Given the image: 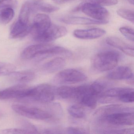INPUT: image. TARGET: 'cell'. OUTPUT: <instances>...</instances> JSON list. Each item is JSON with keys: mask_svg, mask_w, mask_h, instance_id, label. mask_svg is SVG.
Returning <instances> with one entry per match:
<instances>
[{"mask_svg": "<svg viewBox=\"0 0 134 134\" xmlns=\"http://www.w3.org/2000/svg\"><path fill=\"white\" fill-rule=\"evenodd\" d=\"M103 91L102 86L95 81L91 85L75 87L73 98L76 99L81 105L94 109L96 107L98 98Z\"/></svg>", "mask_w": 134, "mask_h": 134, "instance_id": "cell-1", "label": "cell"}, {"mask_svg": "<svg viewBox=\"0 0 134 134\" xmlns=\"http://www.w3.org/2000/svg\"><path fill=\"white\" fill-rule=\"evenodd\" d=\"M120 59L119 54L114 51H105L96 54L92 59V66L97 72H104L116 67Z\"/></svg>", "mask_w": 134, "mask_h": 134, "instance_id": "cell-2", "label": "cell"}, {"mask_svg": "<svg viewBox=\"0 0 134 134\" xmlns=\"http://www.w3.org/2000/svg\"><path fill=\"white\" fill-rule=\"evenodd\" d=\"M86 1L78 5L73 11L81 10L84 14L93 19L108 22L107 19L109 18V13L106 9L103 7L91 3L88 1Z\"/></svg>", "mask_w": 134, "mask_h": 134, "instance_id": "cell-3", "label": "cell"}, {"mask_svg": "<svg viewBox=\"0 0 134 134\" xmlns=\"http://www.w3.org/2000/svg\"><path fill=\"white\" fill-rule=\"evenodd\" d=\"M55 93V89L51 85L42 84L31 87L26 99H29L42 103H50L54 99Z\"/></svg>", "mask_w": 134, "mask_h": 134, "instance_id": "cell-4", "label": "cell"}, {"mask_svg": "<svg viewBox=\"0 0 134 134\" xmlns=\"http://www.w3.org/2000/svg\"><path fill=\"white\" fill-rule=\"evenodd\" d=\"M12 108L18 114L33 120H44L53 117V115L50 113L36 107L14 104L12 106Z\"/></svg>", "mask_w": 134, "mask_h": 134, "instance_id": "cell-5", "label": "cell"}, {"mask_svg": "<svg viewBox=\"0 0 134 134\" xmlns=\"http://www.w3.org/2000/svg\"><path fill=\"white\" fill-rule=\"evenodd\" d=\"M87 79V76L82 72L75 69H68L57 74L53 81L57 84H68L83 82Z\"/></svg>", "mask_w": 134, "mask_h": 134, "instance_id": "cell-6", "label": "cell"}, {"mask_svg": "<svg viewBox=\"0 0 134 134\" xmlns=\"http://www.w3.org/2000/svg\"><path fill=\"white\" fill-rule=\"evenodd\" d=\"M99 120L113 125H133L134 112H117L105 115Z\"/></svg>", "mask_w": 134, "mask_h": 134, "instance_id": "cell-7", "label": "cell"}, {"mask_svg": "<svg viewBox=\"0 0 134 134\" xmlns=\"http://www.w3.org/2000/svg\"><path fill=\"white\" fill-rule=\"evenodd\" d=\"M67 33V30L65 27L51 24L44 32L34 40L41 43H48L64 36Z\"/></svg>", "mask_w": 134, "mask_h": 134, "instance_id": "cell-8", "label": "cell"}, {"mask_svg": "<svg viewBox=\"0 0 134 134\" xmlns=\"http://www.w3.org/2000/svg\"><path fill=\"white\" fill-rule=\"evenodd\" d=\"M31 88L22 84L10 87L0 91V99H25L29 95Z\"/></svg>", "mask_w": 134, "mask_h": 134, "instance_id": "cell-9", "label": "cell"}, {"mask_svg": "<svg viewBox=\"0 0 134 134\" xmlns=\"http://www.w3.org/2000/svg\"><path fill=\"white\" fill-rule=\"evenodd\" d=\"M50 17L44 14H37L34 17L30 33L34 39L44 32L51 25Z\"/></svg>", "mask_w": 134, "mask_h": 134, "instance_id": "cell-10", "label": "cell"}, {"mask_svg": "<svg viewBox=\"0 0 134 134\" xmlns=\"http://www.w3.org/2000/svg\"><path fill=\"white\" fill-rule=\"evenodd\" d=\"M106 31L99 28H92L88 29L76 30L74 32V36L82 40H93L104 36Z\"/></svg>", "mask_w": 134, "mask_h": 134, "instance_id": "cell-11", "label": "cell"}, {"mask_svg": "<svg viewBox=\"0 0 134 134\" xmlns=\"http://www.w3.org/2000/svg\"><path fill=\"white\" fill-rule=\"evenodd\" d=\"M109 79L112 80H128L133 78V73L129 67L120 66L114 68L107 76Z\"/></svg>", "mask_w": 134, "mask_h": 134, "instance_id": "cell-12", "label": "cell"}, {"mask_svg": "<svg viewBox=\"0 0 134 134\" xmlns=\"http://www.w3.org/2000/svg\"><path fill=\"white\" fill-rule=\"evenodd\" d=\"M120 112H134V109L132 107L118 104L110 105L99 109L95 113L94 116L99 119L105 115Z\"/></svg>", "mask_w": 134, "mask_h": 134, "instance_id": "cell-13", "label": "cell"}, {"mask_svg": "<svg viewBox=\"0 0 134 134\" xmlns=\"http://www.w3.org/2000/svg\"><path fill=\"white\" fill-rule=\"evenodd\" d=\"M32 24H26L18 20L12 26L10 37L13 39L23 38L30 33Z\"/></svg>", "mask_w": 134, "mask_h": 134, "instance_id": "cell-14", "label": "cell"}, {"mask_svg": "<svg viewBox=\"0 0 134 134\" xmlns=\"http://www.w3.org/2000/svg\"><path fill=\"white\" fill-rule=\"evenodd\" d=\"M106 42L107 44L119 49L127 55L132 57L134 56L133 47L121 39L114 37H110L106 39Z\"/></svg>", "mask_w": 134, "mask_h": 134, "instance_id": "cell-15", "label": "cell"}, {"mask_svg": "<svg viewBox=\"0 0 134 134\" xmlns=\"http://www.w3.org/2000/svg\"><path fill=\"white\" fill-rule=\"evenodd\" d=\"M62 21L66 24L72 25H104L108 23L81 17H65L62 19Z\"/></svg>", "mask_w": 134, "mask_h": 134, "instance_id": "cell-16", "label": "cell"}, {"mask_svg": "<svg viewBox=\"0 0 134 134\" xmlns=\"http://www.w3.org/2000/svg\"><path fill=\"white\" fill-rule=\"evenodd\" d=\"M32 13L41 12L44 13H53L59 10V8L50 4L43 3L40 1L29 0Z\"/></svg>", "mask_w": 134, "mask_h": 134, "instance_id": "cell-17", "label": "cell"}, {"mask_svg": "<svg viewBox=\"0 0 134 134\" xmlns=\"http://www.w3.org/2000/svg\"><path fill=\"white\" fill-rule=\"evenodd\" d=\"M51 45V44L48 43H40L30 45L23 50L21 54V58L24 59H34L41 51Z\"/></svg>", "mask_w": 134, "mask_h": 134, "instance_id": "cell-18", "label": "cell"}, {"mask_svg": "<svg viewBox=\"0 0 134 134\" xmlns=\"http://www.w3.org/2000/svg\"><path fill=\"white\" fill-rule=\"evenodd\" d=\"M9 76L13 81L22 84L32 81L35 77V73L32 71H15Z\"/></svg>", "mask_w": 134, "mask_h": 134, "instance_id": "cell-19", "label": "cell"}, {"mask_svg": "<svg viewBox=\"0 0 134 134\" xmlns=\"http://www.w3.org/2000/svg\"><path fill=\"white\" fill-rule=\"evenodd\" d=\"M65 65V61L64 59L61 57H57L44 64L43 70L48 73H52L62 69Z\"/></svg>", "mask_w": 134, "mask_h": 134, "instance_id": "cell-20", "label": "cell"}, {"mask_svg": "<svg viewBox=\"0 0 134 134\" xmlns=\"http://www.w3.org/2000/svg\"><path fill=\"white\" fill-rule=\"evenodd\" d=\"M32 12L29 1L23 5L19 14L18 20L23 23L29 24L30 18Z\"/></svg>", "mask_w": 134, "mask_h": 134, "instance_id": "cell-21", "label": "cell"}, {"mask_svg": "<svg viewBox=\"0 0 134 134\" xmlns=\"http://www.w3.org/2000/svg\"><path fill=\"white\" fill-rule=\"evenodd\" d=\"M74 91V87L67 86H62L55 90V92L57 94L64 99L73 98Z\"/></svg>", "mask_w": 134, "mask_h": 134, "instance_id": "cell-22", "label": "cell"}, {"mask_svg": "<svg viewBox=\"0 0 134 134\" xmlns=\"http://www.w3.org/2000/svg\"><path fill=\"white\" fill-rule=\"evenodd\" d=\"M15 12L13 8H7L0 10V23L7 25L9 23L14 17Z\"/></svg>", "mask_w": 134, "mask_h": 134, "instance_id": "cell-23", "label": "cell"}, {"mask_svg": "<svg viewBox=\"0 0 134 134\" xmlns=\"http://www.w3.org/2000/svg\"><path fill=\"white\" fill-rule=\"evenodd\" d=\"M67 110L70 115L75 118L81 119L86 116V112L84 109L79 105L70 106L67 109Z\"/></svg>", "mask_w": 134, "mask_h": 134, "instance_id": "cell-24", "label": "cell"}, {"mask_svg": "<svg viewBox=\"0 0 134 134\" xmlns=\"http://www.w3.org/2000/svg\"><path fill=\"white\" fill-rule=\"evenodd\" d=\"M16 67L13 64L0 63V75H10L15 71Z\"/></svg>", "mask_w": 134, "mask_h": 134, "instance_id": "cell-25", "label": "cell"}, {"mask_svg": "<svg viewBox=\"0 0 134 134\" xmlns=\"http://www.w3.org/2000/svg\"><path fill=\"white\" fill-rule=\"evenodd\" d=\"M117 13L123 18L134 23V13L133 11L125 8H120L117 11Z\"/></svg>", "mask_w": 134, "mask_h": 134, "instance_id": "cell-26", "label": "cell"}, {"mask_svg": "<svg viewBox=\"0 0 134 134\" xmlns=\"http://www.w3.org/2000/svg\"><path fill=\"white\" fill-rule=\"evenodd\" d=\"M120 32L125 37L133 42L134 41V30L129 27H122L119 29Z\"/></svg>", "mask_w": 134, "mask_h": 134, "instance_id": "cell-27", "label": "cell"}, {"mask_svg": "<svg viewBox=\"0 0 134 134\" xmlns=\"http://www.w3.org/2000/svg\"><path fill=\"white\" fill-rule=\"evenodd\" d=\"M88 1L102 7L113 6L118 3V0H88Z\"/></svg>", "mask_w": 134, "mask_h": 134, "instance_id": "cell-28", "label": "cell"}, {"mask_svg": "<svg viewBox=\"0 0 134 134\" xmlns=\"http://www.w3.org/2000/svg\"><path fill=\"white\" fill-rule=\"evenodd\" d=\"M18 2L16 0H0V9L7 8H15Z\"/></svg>", "mask_w": 134, "mask_h": 134, "instance_id": "cell-29", "label": "cell"}, {"mask_svg": "<svg viewBox=\"0 0 134 134\" xmlns=\"http://www.w3.org/2000/svg\"><path fill=\"white\" fill-rule=\"evenodd\" d=\"M3 134H30V132L23 128H11L4 129L1 131Z\"/></svg>", "mask_w": 134, "mask_h": 134, "instance_id": "cell-30", "label": "cell"}, {"mask_svg": "<svg viewBox=\"0 0 134 134\" xmlns=\"http://www.w3.org/2000/svg\"><path fill=\"white\" fill-rule=\"evenodd\" d=\"M66 132L69 134H82L85 133L84 131L79 128L75 127H69L66 129Z\"/></svg>", "mask_w": 134, "mask_h": 134, "instance_id": "cell-31", "label": "cell"}, {"mask_svg": "<svg viewBox=\"0 0 134 134\" xmlns=\"http://www.w3.org/2000/svg\"><path fill=\"white\" fill-rule=\"evenodd\" d=\"M52 1L55 3L60 4L65 3L72 0H52Z\"/></svg>", "mask_w": 134, "mask_h": 134, "instance_id": "cell-32", "label": "cell"}, {"mask_svg": "<svg viewBox=\"0 0 134 134\" xmlns=\"http://www.w3.org/2000/svg\"><path fill=\"white\" fill-rule=\"evenodd\" d=\"M128 1L131 4H132V5L134 4V0H128Z\"/></svg>", "mask_w": 134, "mask_h": 134, "instance_id": "cell-33", "label": "cell"}, {"mask_svg": "<svg viewBox=\"0 0 134 134\" xmlns=\"http://www.w3.org/2000/svg\"><path fill=\"white\" fill-rule=\"evenodd\" d=\"M1 114H0V118L1 117Z\"/></svg>", "mask_w": 134, "mask_h": 134, "instance_id": "cell-34", "label": "cell"}, {"mask_svg": "<svg viewBox=\"0 0 134 134\" xmlns=\"http://www.w3.org/2000/svg\"><path fill=\"white\" fill-rule=\"evenodd\" d=\"M82 1H87V0H82Z\"/></svg>", "mask_w": 134, "mask_h": 134, "instance_id": "cell-35", "label": "cell"}, {"mask_svg": "<svg viewBox=\"0 0 134 134\" xmlns=\"http://www.w3.org/2000/svg\"><path fill=\"white\" fill-rule=\"evenodd\" d=\"M39 1H41V0H39Z\"/></svg>", "mask_w": 134, "mask_h": 134, "instance_id": "cell-36", "label": "cell"}]
</instances>
